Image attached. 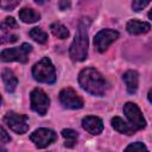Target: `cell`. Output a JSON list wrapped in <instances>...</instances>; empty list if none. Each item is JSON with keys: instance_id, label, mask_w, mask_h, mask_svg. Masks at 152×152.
Wrapping results in <instances>:
<instances>
[{"instance_id": "obj_24", "label": "cell", "mask_w": 152, "mask_h": 152, "mask_svg": "<svg viewBox=\"0 0 152 152\" xmlns=\"http://www.w3.org/2000/svg\"><path fill=\"white\" fill-rule=\"evenodd\" d=\"M18 39V36L15 34H11V33H2V37H1V43L5 44V43H13Z\"/></svg>"}, {"instance_id": "obj_15", "label": "cell", "mask_w": 152, "mask_h": 152, "mask_svg": "<svg viewBox=\"0 0 152 152\" xmlns=\"http://www.w3.org/2000/svg\"><path fill=\"white\" fill-rule=\"evenodd\" d=\"M112 126H113V128H114L116 132L122 133V134L131 135V134H133V133L135 132V129H134L132 126H129L128 124H126V122H125L121 118H119V116H114V118L112 119Z\"/></svg>"}, {"instance_id": "obj_20", "label": "cell", "mask_w": 152, "mask_h": 152, "mask_svg": "<svg viewBox=\"0 0 152 152\" xmlns=\"http://www.w3.org/2000/svg\"><path fill=\"white\" fill-rule=\"evenodd\" d=\"M18 27V23L15 21V19L13 17H7L5 18V20L2 21L1 24V30L2 31H6V30H10V28H17Z\"/></svg>"}, {"instance_id": "obj_19", "label": "cell", "mask_w": 152, "mask_h": 152, "mask_svg": "<svg viewBox=\"0 0 152 152\" xmlns=\"http://www.w3.org/2000/svg\"><path fill=\"white\" fill-rule=\"evenodd\" d=\"M30 37L36 40L37 43H40V44H44L48 42V34L45 31H43L40 27H33L31 31H30Z\"/></svg>"}, {"instance_id": "obj_14", "label": "cell", "mask_w": 152, "mask_h": 152, "mask_svg": "<svg viewBox=\"0 0 152 152\" xmlns=\"http://www.w3.org/2000/svg\"><path fill=\"white\" fill-rule=\"evenodd\" d=\"M1 78H2V82H4V86H5L6 91L13 93L15 90L17 86H18V78L15 77V75L11 70L5 69L1 72Z\"/></svg>"}, {"instance_id": "obj_23", "label": "cell", "mask_w": 152, "mask_h": 152, "mask_svg": "<svg viewBox=\"0 0 152 152\" xmlns=\"http://www.w3.org/2000/svg\"><path fill=\"white\" fill-rule=\"evenodd\" d=\"M126 151H147V147L145 146V144H142L140 141H137V142H133V144L128 145L126 147Z\"/></svg>"}, {"instance_id": "obj_5", "label": "cell", "mask_w": 152, "mask_h": 152, "mask_svg": "<svg viewBox=\"0 0 152 152\" xmlns=\"http://www.w3.org/2000/svg\"><path fill=\"white\" fill-rule=\"evenodd\" d=\"M4 124L18 134H24L28 131V119L26 115L18 114L15 112H8L4 116Z\"/></svg>"}, {"instance_id": "obj_25", "label": "cell", "mask_w": 152, "mask_h": 152, "mask_svg": "<svg viewBox=\"0 0 152 152\" xmlns=\"http://www.w3.org/2000/svg\"><path fill=\"white\" fill-rule=\"evenodd\" d=\"M0 131H1V144H2V145H5V144L10 142V141H11V137L7 134L6 129H5L4 127H1V128H0Z\"/></svg>"}, {"instance_id": "obj_11", "label": "cell", "mask_w": 152, "mask_h": 152, "mask_svg": "<svg viewBox=\"0 0 152 152\" xmlns=\"http://www.w3.org/2000/svg\"><path fill=\"white\" fill-rule=\"evenodd\" d=\"M82 127L93 135H99L103 131V122L97 116H86L82 119Z\"/></svg>"}, {"instance_id": "obj_28", "label": "cell", "mask_w": 152, "mask_h": 152, "mask_svg": "<svg viewBox=\"0 0 152 152\" xmlns=\"http://www.w3.org/2000/svg\"><path fill=\"white\" fill-rule=\"evenodd\" d=\"M147 99H148V101L152 103V89L148 91V94H147Z\"/></svg>"}, {"instance_id": "obj_21", "label": "cell", "mask_w": 152, "mask_h": 152, "mask_svg": "<svg viewBox=\"0 0 152 152\" xmlns=\"http://www.w3.org/2000/svg\"><path fill=\"white\" fill-rule=\"evenodd\" d=\"M20 0H0V6L5 11H12L19 5Z\"/></svg>"}, {"instance_id": "obj_9", "label": "cell", "mask_w": 152, "mask_h": 152, "mask_svg": "<svg viewBox=\"0 0 152 152\" xmlns=\"http://www.w3.org/2000/svg\"><path fill=\"white\" fill-rule=\"evenodd\" d=\"M31 141L38 148H44L57 139V134L49 128H38L30 135Z\"/></svg>"}, {"instance_id": "obj_17", "label": "cell", "mask_w": 152, "mask_h": 152, "mask_svg": "<svg viewBox=\"0 0 152 152\" xmlns=\"http://www.w3.org/2000/svg\"><path fill=\"white\" fill-rule=\"evenodd\" d=\"M50 30L52 32V34L59 39H65L69 37V30L61 23H53L50 26Z\"/></svg>"}, {"instance_id": "obj_6", "label": "cell", "mask_w": 152, "mask_h": 152, "mask_svg": "<svg viewBox=\"0 0 152 152\" xmlns=\"http://www.w3.org/2000/svg\"><path fill=\"white\" fill-rule=\"evenodd\" d=\"M124 113L127 118V120L129 121L131 126L137 131V129H142L146 126V120L142 116L141 110L139 109V107L133 103V102H127L124 106Z\"/></svg>"}, {"instance_id": "obj_16", "label": "cell", "mask_w": 152, "mask_h": 152, "mask_svg": "<svg viewBox=\"0 0 152 152\" xmlns=\"http://www.w3.org/2000/svg\"><path fill=\"white\" fill-rule=\"evenodd\" d=\"M19 19L23 21V23H26V24H32V23H36L40 19V14L32 10V8H23L20 10L19 12Z\"/></svg>"}, {"instance_id": "obj_18", "label": "cell", "mask_w": 152, "mask_h": 152, "mask_svg": "<svg viewBox=\"0 0 152 152\" xmlns=\"http://www.w3.org/2000/svg\"><path fill=\"white\" fill-rule=\"evenodd\" d=\"M62 137L64 138L65 142L64 145L66 147H72L75 144H76V140H77V133L74 131V129H70V128H66V129H63L62 131Z\"/></svg>"}, {"instance_id": "obj_13", "label": "cell", "mask_w": 152, "mask_h": 152, "mask_svg": "<svg viewBox=\"0 0 152 152\" xmlns=\"http://www.w3.org/2000/svg\"><path fill=\"white\" fill-rule=\"evenodd\" d=\"M150 28H151V25L148 23L140 21V20H137V19L129 20L126 25V30L131 34H142V33L148 32Z\"/></svg>"}, {"instance_id": "obj_10", "label": "cell", "mask_w": 152, "mask_h": 152, "mask_svg": "<svg viewBox=\"0 0 152 152\" xmlns=\"http://www.w3.org/2000/svg\"><path fill=\"white\" fill-rule=\"evenodd\" d=\"M59 101L65 108L69 109H80L83 107L82 97L72 88L62 89L59 93Z\"/></svg>"}, {"instance_id": "obj_27", "label": "cell", "mask_w": 152, "mask_h": 152, "mask_svg": "<svg viewBox=\"0 0 152 152\" xmlns=\"http://www.w3.org/2000/svg\"><path fill=\"white\" fill-rule=\"evenodd\" d=\"M49 0H34V2H37L38 5H43V4H45V2H48Z\"/></svg>"}, {"instance_id": "obj_26", "label": "cell", "mask_w": 152, "mask_h": 152, "mask_svg": "<svg viewBox=\"0 0 152 152\" xmlns=\"http://www.w3.org/2000/svg\"><path fill=\"white\" fill-rule=\"evenodd\" d=\"M58 6L62 11H65L70 7V0H59L58 1Z\"/></svg>"}, {"instance_id": "obj_2", "label": "cell", "mask_w": 152, "mask_h": 152, "mask_svg": "<svg viewBox=\"0 0 152 152\" xmlns=\"http://www.w3.org/2000/svg\"><path fill=\"white\" fill-rule=\"evenodd\" d=\"M78 83L83 90L94 96H102L106 93V80L94 68L83 69L78 75Z\"/></svg>"}, {"instance_id": "obj_3", "label": "cell", "mask_w": 152, "mask_h": 152, "mask_svg": "<svg viewBox=\"0 0 152 152\" xmlns=\"http://www.w3.org/2000/svg\"><path fill=\"white\" fill-rule=\"evenodd\" d=\"M33 78L42 83L52 84L56 82V70L50 58L44 57L37 62L32 68Z\"/></svg>"}, {"instance_id": "obj_29", "label": "cell", "mask_w": 152, "mask_h": 152, "mask_svg": "<svg viewBox=\"0 0 152 152\" xmlns=\"http://www.w3.org/2000/svg\"><path fill=\"white\" fill-rule=\"evenodd\" d=\"M148 18H150V19L152 20V10H151V11L148 12Z\"/></svg>"}, {"instance_id": "obj_22", "label": "cell", "mask_w": 152, "mask_h": 152, "mask_svg": "<svg viewBox=\"0 0 152 152\" xmlns=\"http://www.w3.org/2000/svg\"><path fill=\"white\" fill-rule=\"evenodd\" d=\"M150 2H151V0H133V2H132V8H133V11L139 12V11H141L142 8H145Z\"/></svg>"}, {"instance_id": "obj_7", "label": "cell", "mask_w": 152, "mask_h": 152, "mask_svg": "<svg viewBox=\"0 0 152 152\" xmlns=\"http://www.w3.org/2000/svg\"><path fill=\"white\" fill-rule=\"evenodd\" d=\"M119 38V32L109 28L101 30L95 37H94V46L99 52H104L108 46L115 42Z\"/></svg>"}, {"instance_id": "obj_12", "label": "cell", "mask_w": 152, "mask_h": 152, "mask_svg": "<svg viewBox=\"0 0 152 152\" xmlns=\"http://www.w3.org/2000/svg\"><path fill=\"white\" fill-rule=\"evenodd\" d=\"M122 80L126 84L127 91L129 94H135L138 90V84H139V75L134 70H128L122 75Z\"/></svg>"}, {"instance_id": "obj_8", "label": "cell", "mask_w": 152, "mask_h": 152, "mask_svg": "<svg viewBox=\"0 0 152 152\" xmlns=\"http://www.w3.org/2000/svg\"><path fill=\"white\" fill-rule=\"evenodd\" d=\"M50 106L48 95L39 88H36L31 93V108L39 115H45Z\"/></svg>"}, {"instance_id": "obj_1", "label": "cell", "mask_w": 152, "mask_h": 152, "mask_svg": "<svg viewBox=\"0 0 152 152\" xmlns=\"http://www.w3.org/2000/svg\"><path fill=\"white\" fill-rule=\"evenodd\" d=\"M90 21L82 18L78 23L75 38L69 49V56L74 62H82L88 56V26Z\"/></svg>"}, {"instance_id": "obj_4", "label": "cell", "mask_w": 152, "mask_h": 152, "mask_svg": "<svg viewBox=\"0 0 152 152\" xmlns=\"http://www.w3.org/2000/svg\"><path fill=\"white\" fill-rule=\"evenodd\" d=\"M32 51V46L27 43L21 44L17 48L5 49L1 51V61L2 62H20L26 63L28 61V53Z\"/></svg>"}]
</instances>
